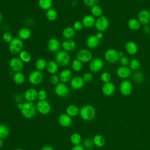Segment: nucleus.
<instances>
[{
    "label": "nucleus",
    "instance_id": "nucleus-1",
    "mask_svg": "<svg viewBox=\"0 0 150 150\" xmlns=\"http://www.w3.org/2000/svg\"><path fill=\"white\" fill-rule=\"evenodd\" d=\"M17 107L20 110L22 116L25 118L32 119L36 114V107L33 102L26 101L24 103H18Z\"/></svg>",
    "mask_w": 150,
    "mask_h": 150
},
{
    "label": "nucleus",
    "instance_id": "nucleus-2",
    "mask_svg": "<svg viewBox=\"0 0 150 150\" xmlns=\"http://www.w3.org/2000/svg\"><path fill=\"white\" fill-rule=\"evenodd\" d=\"M79 115L83 120L85 121H90L95 118L96 110L91 105H85L80 110Z\"/></svg>",
    "mask_w": 150,
    "mask_h": 150
},
{
    "label": "nucleus",
    "instance_id": "nucleus-3",
    "mask_svg": "<svg viewBox=\"0 0 150 150\" xmlns=\"http://www.w3.org/2000/svg\"><path fill=\"white\" fill-rule=\"evenodd\" d=\"M70 56L67 52L62 50H59L55 56V60L57 63L61 66H67L70 62Z\"/></svg>",
    "mask_w": 150,
    "mask_h": 150
},
{
    "label": "nucleus",
    "instance_id": "nucleus-4",
    "mask_svg": "<svg viewBox=\"0 0 150 150\" xmlns=\"http://www.w3.org/2000/svg\"><path fill=\"white\" fill-rule=\"evenodd\" d=\"M23 47L22 40L19 38H14L9 44V50L13 54L19 53Z\"/></svg>",
    "mask_w": 150,
    "mask_h": 150
},
{
    "label": "nucleus",
    "instance_id": "nucleus-5",
    "mask_svg": "<svg viewBox=\"0 0 150 150\" xmlns=\"http://www.w3.org/2000/svg\"><path fill=\"white\" fill-rule=\"evenodd\" d=\"M110 22L108 19L104 15L98 18L95 23V28L98 32H104L109 27Z\"/></svg>",
    "mask_w": 150,
    "mask_h": 150
},
{
    "label": "nucleus",
    "instance_id": "nucleus-6",
    "mask_svg": "<svg viewBox=\"0 0 150 150\" xmlns=\"http://www.w3.org/2000/svg\"><path fill=\"white\" fill-rule=\"evenodd\" d=\"M37 111L42 115L49 114L51 111V105L46 100H39L36 105Z\"/></svg>",
    "mask_w": 150,
    "mask_h": 150
},
{
    "label": "nucleus",
    "instance_id": "nucleus-7",
    "mask_svg": "<svg viewBox=\"0 0 150 150\" xmlns=\"http://www.w3.org/2000/svg\"><path fill=\"white\" fill-rule=\"evenodd\" d=\"M54 93L59 97H66L70 94L69 87L64 83H59L55 86Z\"/></svg>",
    "mask_w": 150,
    "mask_h": 150
},
{
    "label": "nucleus",
    "instance_id": "nucleus-8",
    "mask_svg": "<svg viewBox=\"0 0 150 150\" xmlns=\"http://www.w3.org/2000/svg\"><path fill=\"white\" fill-rule=\"evenodd\" d=\"M28 80L29 83L33 85L39 84L43 80V74L40 71L33 70L29 74Z\"/></svg>",
    "mask_w": 150,
    "mask_h": 150
},
{
    "label": "nucleus",
    "instance_id": "nucleus-9",
    "mask_svg": "<svg viewBox=\"0 0 150 150\" xmlns=\"http://www.w3.org/2000/svg\"><path fill=\"white\" fill-rule=\"evenodd\" d=\"M76 59L82 63H88L91 61L93 54L90 50L83 49L78 52L76 54Z\"/></svg>",
    "mask_w": 150,
    "mask_h": 150
},
{
    "label": "nucleus",
    "instance_id": "nucleus-10",
    "mask_svg": "<svg viewBox=\"0 0 150 150\" xmlns=\"http://www.w3.org/2000/svg\"><path fill=\"white\" fill-rule=\"evenodd\" d=\"M105 60L110 63H115L119 60L118 51L115 49H108L104 53Z\"/></svg>",
    "mask_w": 150,
    "mask_h": 150
},
{
    "label": "nucleus",
    "instance_id": "nucleus-11",
    "mask_svg": "<svg viewBox=\"0 0 150 150\" xmlns=\"http://www.w3.org/2000/svg\"><path fill=\"white\" fill-rule=\"evenodd\" d=\"M119 89L122 95L124 96H128L132 92V84L129 80H123L120 84Z\"/></svg>",
    "mask_w": 150,
    "mask_h": 150
},
{
    "label": "nucleus",
    "instance_id": "nucleus-12",
    "mask_svg": "<svg viewBox=\"0 0 150 150\" xmlns=\"http://www.w3.org/2000/svg\"><path fill=\"white\" fill-rule=\"evenodd\" d=\"M104 66L103 60L100 57H96L92 59L89 64V69L93 73L100 71Z\"/></svg>",
    "mask_w": 150,
    "mask_h": 150
},
{
    "label": "nucleus",
    "instance_id": "nucleus-13",
    "mask_svg": "<svg viewBox=\"0 0 150 150\" xmlns=\"http://www.w3.org/2000/svg\"><path fill=\"white\" fill-rule=\"evenodd\" d=\"M9 65L13 71L18 72L20 71L22 69L23 67V62L19 57H14L10 60Z\"/></svg>",
    "mask_w": 150,
    "mask_h": 150
},
{
    "label": "nucleus",
    "instance_id": "nucleus-14",
    "mask_svg": "<svg viewBox=\"0 0 150 150\" xmlns=\"http://www.w3.org/2000/svg\"><path fill=\"white\" fill-rule=\"evenodd\" d=\"M116 73L119 78L123 80H127L132 76L131 70L127 66H121L117 69Z\"/></svg>",
    "mask_w": 150,
    "mask_h": 150
},
{
    "label": "nucleus",
    "instance_id": "nucleus-15",
    "mask_svg": "<svg viewBox=\"0 0 150 150\" xmlns=\"http://www.w3.org/2000/svg\"><path fill=\"white\" fill-rule=\"evenodd\" d=\"M58 122L60 126L64 128H69L73 123L72 117L66 113L62 114L58 117Z\"/></svg>",
    "mask_w": 150,
    "mask_h": 150
},
{
    "label": "nucleus",
    "instance_id": "nucleus-16",
    "mask_svg": "<svg viewBox=\"0 0 150 150\" xmlns=\"http://www.w3.org/2000/svg\"><path fill=\"white\" fill-rule=\"evenodd\" d=\"M138 19L141 25H148L150 23V12L147 9L141 10L138 14Z\"/></svg>",
    "mask_w": 150,
    "mask_h": 150
},
{
    "label": "nucleus",
    "instance_id": "nucleus-17",
    "mask_svg": "<svg viewBox=\"0 0 150 150\" xmlns=\"http://www.w3.org/2000/svg\"><path fill=\"white\" fill-rule=\"evenodd\" d=\"M85 82L84 81L83 77L80 76H76L71 78L70 81L71 87L74 90H80L84 86Z\"/></svg>",
    "mask_w": 150,
    "mask_h": 150
},
{
    "label": "nucleus",
    "instance_id": "nucleus-18",
    "mask_svg": "<svg viewBox=\"0 0 150 150\" xmlns=\"http://www.w3.org/2000/svg\"><path fill=\"white\" fill-rule=\"evenodd\" d=\"M115 91V86L112 82L104 83L101 87V91L105 96H111L114 94Z\"/></svg>",
    "mask_w": 150,
    "mask_h": 150
},
{
    "label": "nucleus",
    "instance_id": "nucleus-19",
    "mask_svg": "<svg viewBox=\"0 0 150 150\" xmlns=\"http://www.w3.org/2000/svg\"><path fill=\"white\" fill-rule=\"evenodd\" d=\"M47 47L49 51L52 52H57L60 47V43L57 39L52 38L48 40Z\"/></svg>",
    "mask_w": 150,
    "mask_h": 150
},
{
    "label": "nucleus",
    "instance_id": "nucleus-20",
    "mask_svg": "<svg viewBox=\"0 0 150 150\" xmlns=\"http://www.w3.org/2000/svg\"><path fill=\"white\" fill-rule=\"evenodd\" d=\"M25 99L29 102H33L38 98V91L34 88H29L24 93Z\"/></svg>",
    "mask_w": 150,
    "mask_h": 150
},
{
    "label": "nucleus",
    "instance_id": "nucleus-21",
    "mask_svg": "<svg viewBox=\"0 0 150 150\" xmlns=\"http://www.w3.org/2000/svg\"><path fill=\"white\" fill-rule=\"evenodd\" d=\"M125 49L128 54L135 55L138 51V46L135 42L128 41L125 45Z\"/></svg>",
    "mask_w": 150,
    "mask_h": 150
},
{
    "label": "nucleus",
    "instance_id": "nucleus-22",
    "mask_svg": "<svg viewBox=\"0 0 150 150\" xmlns=\"http://www.w3.org/2000/svg\"><path fill=\"white\" fill-rule=\"evenodd\" d=\"M96 21L95 17L92 15H86L83 18L81 22L83 27L86 28H91L95 25Z\"/></svg>",
    "mask_w": 150,
    "mask_h": 150
},
{
    "label": "nucleus",
    "instance_id": "nucleus-23",
    "mask_svg": "<svg viewBox=\"0 0 150 150\" xmlns=\"http://www.w3.org/2000/svg\"><path fill=\"white\" fill-rule=\"evenodd\" d=\"M71 76H72V72L70 70L68 69H65L62 70L59 75L60 81L62 83H66L69 81L71 79Z\"/></svg>",
    "mask_w": 150,
    "mask_h": 150
},
{
    "label": "nucleus",
    "instance_id": "nucleus-24",
    "mask_svg": "<svg viewBox=\"0 0 150 150\" xmlns=\"http://www.w3.org/2000/svg\"><path fill=\"white\" fill-rule=\"evenodd\" d=\"M62 48L66 52H71L76 48V43L72 39H66L62 43Z\"/></svg>",
    "mask_w": 150,
    "mask_h": 150
},
{
    "label": "nucleus",
    "instance_id": "nucleus-25",
    "mask_svg": "<svg viewBox=\"0 0 150 150\" xmlns=\"http://www.w3.org/2000/svg\"><path fill=\"white\" fill-rule=\"evenodd\" d=\"M100 44V40L96 37V35H93L88 37L86 40V45L90 49H96Z\"/></svg>",
    "mask_w": 150,
    "mask_h": 150
},
{
    "label": "nucleus",
    "instance_id": "nucleus-26",
    "mask_svg": "<svg viewBox=\"0 0 150 150\" xmlns=\"http://www.w3.org/2000/svg\"><path fill=\"white\" fill-rule=\"evenodd\" d=\"M46 69L49 73L51 74H56L59 70V64L56 61L50 60L47 63Z\"/></svg>",
    "mask_w": 150,
    "mask_h": 150
},
{
    "label": "nucleus",
    "instance_id": "nucleus-27",
    "mask_svg": "<svg viewBox=\"0 0 150 150\" xmlns=\"http://www.w3.org/2000/svg\"><path fill=\"white\" fill-rule=\"evenodd\" d=\"M18 35L21 40H27L31 37L32 32L28 28H22L18 30Z\"/></svg>",
    "mask_w": 150,
    "mask_h": 150
},
{
    "label": "nucleus",
    "instance_id": "nucleus-28",
    "mask_svg": "<svg viewBox=\"0 0 150 150\" xmlns=\"http://www.w3.org/2000/svg\"><path fill=\"white\" fill-rule=\"evenodd\" d=\"M94 145L97 147L101 148L103 147L106 142L105 137L101 134H96L93 138Z\"/></svg>",
    "mask_w": 150,
    "mask_h": 150
},
{
    "label": "nucleus",
    "instance_id": "nucleus-29",
    "mask_svg": "<svg viewBox=\"0 0 150 150\" xmlns=\"http://www.w3.org/2000/svg\"><path fill=\"white\" fill-rule=\"evenodd\" d=\"M127 25L128 28L131 30H138L140 29L141 24L138 19L132 18L128 21Z\"/></svg>",
    "mask_w": 150,
    "mask_h": 150
},
{
    "label": "nucleus",
    "instance_id": "nucleus-30",
    "mask_svg": "<svg viewBox=\"0 0 150 150\" xmlns=\"http://www.w3.org/2000/svg\"><path fill=\"white\" fill-rule=\"evenodd\" d=\"M79 112L80 109L77 105L74 104L69 105L66 109V113L71 117L77 116L78 114H79Z\"/></svg>",
    "mask_w": 150,
    "mask_h": 150
},
{
    "label": "nucleus",
    "instance_id": "nucleus-31",
    "mask_svg": "<svg viewBox=\"0 0 150 150\" xmlns=\"http://www.w3.org/2000/svg\"><path fill=\"white\" fill-rule=\"evenodd\" d=\"M76 35V31L73 27L65 28L62 32V35L66 39H71Z\"/></svg>",
    "mask_w": 150,
    "mask_h": 150
},
{
    "label": "nucleus",
    "instance_id": "nucleus-32",
    "mask_svg": "<svg viewBox=\"0 0 150 150\" xmlns=\"http://www.w3.org/2000/svg\"><path fill=\"white\" fill-rule=\"evenodd\" d=\"M38 6L43 10L47 11L53 6V0H38Z\"/></svg>",
    "mask_w": 150,
    "mask_h": 150
},
{
    "label": "nucleus",
    "instance_id": "nucleus-33",
    "mask_svg": "<svg viewBox=\"0 0 150 150\" xmlns=\"http://www.w3.org/2000/svg\"><path fill=\"white\" fill-rule=\"evenodd\" d=\"M13 80L17 84H22L25 81V76L24 74L21 71L15 72L13 75Z\"/></svg>",
    "mask_w": 150,
    "mask_h": 150
},
{
    "label": "nucleus",
    "instance_id": "nucleus-34",
    "mask_svg": "<svg viewBox=\"0 0 150 150\" xmlns=\"http://www.w3.org/2000/svg\"><path fill=\"white\" fill-rule=\"evenodd\" d=\"M58 14L56 10L50 8L46 12V17L49 21H54L57 18Z\"/></svg>",
    "mask_w": 150,
    "mask_h": 150
},
{
    "label": "nucleus",
    "instance_id": "nucleus-35",
    "mask_svg": "<svg viewBox=\"0 0 150 150\" xmlns=\"http://www.w3.org/2000/svg\"><path fill=\"white\" fill-rule=\"evenodd\" d=\"M70 140L72 144H73L74 145H80L81 142L82 138L80 134L77 132H74L70 135Z\"/></svg>",
    "mask_w": 150,
    "mask_h": 150
},
{
    "label": "nucleus",
    "instance_id": "nucleus-36",
    "mask_svg": "<svg viewBox=\"0 0 150 150\" xmlns=\"http://www.w3.org/2000/svg\"><path fill=\"white\" fill-rule=\"evenodd\" d=\"M9 129L8 127L4 124H0V138L5 139L9 135Z\"/></svg>",
    "mask_w": 150,
    "mask_h": 150
},
{
    "label": "nucleus",
    "instance_id": "nucleus-37",
    "mask_svg": "<svg viewBox=\"0 0 150 150\" xmlns=\"http://www.w3.org/2000/svg\"><path fill=\"white\" fill-rule=\"evenodd\" d=\"M47 62L43 58H39L38 59L36 63H35V67L36 70L39 71H42L46 68L47 66Z\"/></svg>",
    "mask_w": 150,
    "mask_h": 150
},
{
    "label": "nucleus",
    "instance_id": "nucleus-38",
    "mask_svg": "<svg viewBox=\"0 0 150 150\" xmlns=\"http://www.w3.org/2000/svg\"><path fill=\"white\" fill-rule=\"evenodd\" d=\"M103 12L102 8L98 5H96L91 8V15L94 17L99 18L101 16L103 15Z\"/></svg>",
    "mask_w": 150,
    "mask_h": 150
},
{
    "label": "nucleus",
    "instance_id": "nucleus-39",
    "mask_svg": "<svg viewBox=\"0 0 150 150\" xmlns=\"http://www.w3.org/2000/svg\"><path fill=\"white\" fill-rule=\"evenodd\" d=\"M132 79L135 83L140 84L144 80V75L141 71H136L132 75Z\"/></svg>",
    "mask_w": 150,
    "mask_h": 150
},
{
    "label": "nucleus",
    "instance_id": "nucleus-40",
    "mask_svg": "<svg viewBox=\"0 0 150 150\" xmlns=\"http://www.w3.org/2000/svg\"><path fill=\"white\" fill-rule=\"evenodd\" d=\"M19 57L23 63H29L31 60L30 54L26 50H22L19 53Z\"/></svg>",
    "mask_w": 150,
    "mask_h": 150
},
{
    "label": "nucleus",
    "instance_id": "nucleus-41",
    "mask_svg": "<svg viewBox=\"0 0 150 150\" xmlns=\"http://www.w3.org/2000/svg\"><path fill=\"white\" fill-rule=\"evenodd\" d=\"M71 68L74 71H80L83 69V63L76 59L73 60L71 63Z\"/></svg>",
    "mask_w": 150,
    "mask_h": 150
},
{
    "label": "nucleus",
    "instance_id": "nucleus-42",
    "mask_svg": "<svg viewBox=\"0 0 150 150\" xmlns=\"http://www.w3.org/2000/svg\"><path fill=\"white\" fill-rule=\"evenodd\" d=\"M129 66L131 70H138L141 67V63L139 60L137 59H132L129 62Z\"/></svg>",
    "mask_w": 150,
    "mask_h": 150
},
{
    "label": "nucleus",
    "instance_id": "nucleus-43",
    "mask_svg": "<svg viewBox=\"0 0 150 150\" xmlns=\"http://www.w3.org/2000/svg\"><path fill=\"white\" fill-rule=\"evenodd\" d=\"M111 79V74L107 71H104L100 76V80L104 83L110 82Z\"/></svg>",
    "mask_w": 150,
    "mask_h": 150
},
{
    "label": "nucleus",
    "instance_id": "nucleus-44",
    "mask_svg": "<svg viewBox=\"0 0 150 150\" xmlns=\"http://www.w3.org/2000/svg\"><path fill=\"white\" fill-rule=\"evenodd\" d=\"M83 145L85 148L87 149H90L94 146V143L93 139H91L90 138H86L83 142Z\"/></svg>",
    "mask_w": 150,
    "mask_h": 150
},
{
    "label": "nucleus",
    "instance_id": "nucleus-45",
    "mask_svg": "<svg viewBox=\"0 0 150 150\" xmlns=\"http://www.w3.org/2000/svg\"><path fill=\"white\" fill-rule=\"evenodd\" d=\"M47 97V93L45 90H40L38 91V98L39 100H46Z\"/></svg>",
    "mask_w": 150,
    "mask_h": 150
},
{
    "label": "nucleus",
    "instance_id": "nucleus-46",
    "mask_svg": "<svg viewBox=\"0 0 150 150\" xmlns=\"http://www.w3.org/2000/svg\"><path fill=\"white\" fill-rule=\"evenodd\" d=\"M82 77L85 83H90L93 79V76L92 73L90 72H86L85 73H84Z\"/></svg>",
    "mask_w": 150,
    "mask_h": 150
},
{
    "label": "nucleus",
    "instance_id": "nucleus-47",
    "mask_svg": "<svg viewBox=\"0 0 150 150\" xmlns=\"http://www.w3.org/2000/svg\"><path fill=\"white\" fill-rule=\"evenodd\" d=\"M119 62H120V64L122 66H127L129 65L130 60L127 56L124 55V56H122L119 59Z\"/></svg>",
    "mask_w": 150,
    "mask_h": 150
},
{
    "label": "nucleus",
    "instance_id": "nucleus-48",
    "mask_svg": "<svg viewBox=\"0 0 150 150\" xmlns=\"http://www.w3.org/2000/svg\"><path fill=\"white\" fill-rule=\"evenodd\" d=\"M2 39L4 42L9 43L11 42V40L13 39V37L11 33L5 32L2 35Z\"/></svg>",
    "mask_w": 150,
    "mask_h": 150
},
{
    "label": "nucleus",
    "instance_id": "nucleus-49",
    "mask_svg": "<svg viewBox=\"0 0 150 150\" xmlns=\"http://www.w3.org/2000/svg\"><path fill=\"white\" fill-rule=\"evenodd\" d=\"M73 29H74L75 31L79 32V31L81 30V29L83 28V23H82L81 21H77L74 22V23H73Z\"/></svg>",
    "mask_w": 150,
    "mask_h": 150
},
{
    "label": "nucleus",
    "instance_id": "nucleus-50",
    "mask_svg": "<svg viewBox=\"0 0 150 150\" xmlns=\"http://www.w3.org/2000/svg\"><path fill=\"white\" fill-rule=\"evenodd\" d=\"M99 0H83L84 4L88 7H92L97 4Z\"/></svg>",
    "mask_w": 150,
    "mask_h": 150
},
{
    "label": "nucleus",
    "instance_id": "nucleus-51",
    "mask_svg": "<svg viewBox=\"0 0 150 150\" xmlns=\"http://www.w3.org/2000/svg\"><path fill=\"white\" fill-rule=\"evenodd\" d=\"M50 81L52 84L56 85L59 83H60V79L59 77V76L56 74H52V76L50 77Z\"/></svg>",
    "mask_w": 150,
    "mask_h": 150
},
{
    "label": "nucleus",
    "instance_id": "nucleus-52",
    "mask_svg": "<svg viewBox=\"0 0 150 150\" xmlns=\"http://www.w3.org/2000/svg\"><path fill=\"white\" fill-rule=\"evenodd\" d=\"M71 150H86V148L83 146V145H74Z\"/></svg>",
    "mask_w": 150,
    "mask_h": 150
},
{
    "label": "nucleus",
    "instance_id": "nucleus-53",
    "mask_svg": "<svg viewBox=\"0 0 150 150\" xmlns=\"http://www.w3.org/2000/svg\"><path fill=\"white\" fill-rule=\"evenodd\" d=\"M143 32L145 34H149L150 33V26L148 25H144L143 28Z\"/></svg>",
    "mask_w": 150,
    "mask_h": 150
},
{
    "label": "nucleus",
    "instance_id": "nucleus-54",
    "mask_svg": "<svg viewBox=\"0 0 150 150\" xmlns=\"http://www.w3.org/2000/svg\"><path fill=\"white\" fill-rule=\"evenodd\" d=\"M40 150H54V148L51 145H45L42 147Z\"/></svg>",
    "mask_w": 150,
    "mask_h": 150
},
{
    "label": "nucleus",
    "instance_id": "nucleus-55",
    "mask_svg": "<svg viewBox=\"0 0 150 150\" xmlns=\"http://www.w3.org/2000/svg\"><path fill=\"white\" fill-rule=\"evenodd\" d=\"M96 37L100 40L101 39L103 38V37H104V34H103V32H98L96 33Z\"/></svg>",
    "mask_w": 150,
    "mask_h": 150
},
{
    "label": "nucleus",
    "instance_id": "nucleus-56",
    "mask_svg": "<svg viewBox=\"0 0 150 150\" xmlns=\"http://www.w3.org/2000/svg\"><path fill=\"white\" fill-rule=\"evenodd\" d=\"M118 56H119V57H120V58L121 57H122V56H124V52H122V51H118Z\"/></svg>",
    "mask_w": 150,
    "mask_h": 150
},
{
    "label": "nucleus",
    "instance_id": "nucleus-57",
    "mask_svg": "<svg viewBox=\"0 0 150 150\" xmlns=\"http://www.w3.org/2000/svg\"><path fill=\"white\" fill-rule=\"evenodd\" d=\"M4 146V141L2 139L0 138V148H1Z\"/></svg>",
    "mask_w": 150,
    "mask_h": 150
},
{
    "label": "nucleus",
    "instance_id": "nucleus-58",
    "mask_svg": "<svg viewBox=\"0 0 150 150\" xmlns=\"http://www.w3.org/2000/svg\"><path fill=\"white\" fill-rule=\"evenodd\" d=\"M77 1H76V0H74V1H73L72 2H71V5L73 6H76V4H77Z\"/></svg>",
    "mask_w": 150,
    "mask_h": 150
},
{
    "label": "nucleus",
    "instance_id": "nucleus-59",
    "mask_svg": "<svg viewBox=\"0 0 150 150\" xmlns=\"http://www.w3.org/2000/svg\"><path fill=\"white\" fill-rule=\"evenodd\" d=\"M2 18H3V16H2V14L0 13V22L2 21Z\"/></svg>",
    "mask_w": 150,
    "mask_h": 150
},
{
    "label": "nucleus",
    "instance_id": "nucleus-60",
    "mask_svg": "<svg viewBox=\"0 0 150 150\" xmlns=\"http://www.w3.org/2000/svg\"><path fill=\"white\" fill-rule=\"evenodd\" d=\"M15 150H23V149H22L21 148H16V149H15Z\"/></svg>",
    "mask_w": 150,
    "mask_h": 150
}]
</instances>
